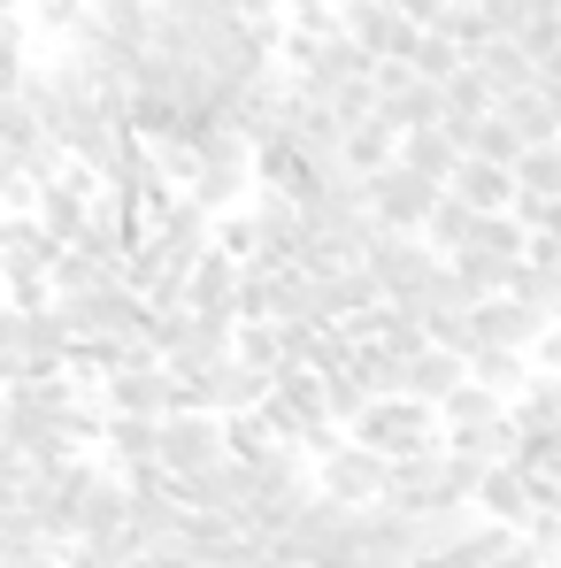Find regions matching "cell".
<instances>
[{
	"instance_id": "1",
	"label": "cell",
	"mask_w": 561,
	"mask_h": 568,
	"mask_svg": "<svg viewBox=\"0 0 561 568\" xmlns=\"http://www.w3.org/2000/svg\"><path fill=\"white\" fill-rule=\"evenodd\" d=\"M347 438H362L384 462H408V454H431V446H439V415H431L423 399H408V392H384V399H370V407L347 423Z\"/></svg>"
},
{
	"instance_id": "2",
	"label": "cell",
	"mask_w": 561,
	"mask_h": 568,
	"mask_svg": "<svg viewBox=\"0 0 561 568\" xmlns=\"http://www.w3.org/2000/svg\"><path fill=\"white\" fill-rule=\"evenodd\" d=\"M208 462H223V415H208V407H170V415L154 423V469L192 476V469H208Z\"/></svg>"
},
{
	"instance_id": "3",
	"label": "cell",
	"mask_w": 561,
	"mask_h": 568,
	"mask_svg": "<svg viewBox=\"0 0 561 568\" xmlns=\"http://www.w3.org/2000/svg\"><path fill=\"white\" fill-rule=\"evenodd\" d=\"M315 469L308 484L323 491V499H347V507H370L377 491H384V454H370L362 438H331L323 454H308Z\"/></svg>"
},
{
	"instance_id": "4",
	"label": "cell",
	"mask_w": 561,
	"mask_h": 568,
	"mask_svg": "<svg viewBox=\"0 0 561 568\" xmlns=\"http://www.w3.org/2000/svg\"><path fill=\"white\" fill-rule=\"evenodd\" d=\"M362 270L377 277V300H415V284L439 270V254H431L415 231H384V223H377L370 246H362Z\"/></svg>"
},
{
	"instance_id": "5",
	"label": "cell",
	"mask_w": 561,
	"mask_h": 568,
	"mask_svg": "<svg viewBox=\"0 0 561 568\" xmlns=\"http://www.w3.org/2000/svg\"><path fill=\"white\" fill-rule=\"evenodd\" d=\"M431 200H439V185H431V178H415L408 162H384V170L362 178V207H370L384 231H423Z\"/></svg>"
},
{
	"instance_id": "6",
	"label": "cell",
	"mask_w": 561,
	"mask_h": 568,
	"mask_svg": "<svg viewBox=\"0 0 561 568\" xmlns=\"http://www.w3.org/2000/svg\"><path fill=\"white\" fill-rule=\"evenodd\" d=\"M339 31H347V39H354L370 62H408L423 23H408L392 0H339Z\"/></svg>"
},
{
	"instance_id": "7",
	"label": "cell",
	"mask_w": 561,
	"mask_h": 568,
	"mask_svg": "<svg viewBox=\"0 0 561 568\" xmlns=\"http://www.w3.org/2000/svg\"><path fill=\"white\" fill-rule=\"evenodd\" d=\"M300 207L284 200V192H254V207H247V262L254 270H292V246H300Z\"/></svg>"
},
{
	"instance_id": "8",
	"label": "cell",
	"mask_w": 561,
	"mask_h": 568,
	"mask_svg": "<svg viewBox=\"0 0 561 568\" xmlns=\"http://www.w3.org/2000/svg\"><path fill=\"white\" fill-rule=\"evenodd\" d=\"M100 399H108V415H170L178 377L162 362H116V369H100Z\"/></svg>"
},
{
	"instance_id": "9",
	"label": "cell",
	"mask_w": 561,
	"mask_h": 568,
	"mask_svg": "<svg viewBox=\"0 0 561 568\" xmlns=\"http://www.w3.org/2000/svg\"><path fill=\"white\" fill-rule=\"evenodd\" d=\"M70 369V331L62 315L39 300V307H16V377H62Z\"/></svg>"
},
{
	"instance_id": "10",
	"label": "cell",
	"mask_w": 561,
	"mask_h": 568,
	"mask_svg": "<svg viewBox=\"0 0 561 568\" xmlns=\"http://www.w3.org/2000/svg\"><path fill=\"white\" fill-rule=\"evenodd\" d=\"M469 323H477V338L484 346H515V354H531V338L554 323V315H539L531 300H515V292H492V300H477L469 307Z\"/></svg>"
},
{
	"instance_id": "11",
	"label": "cell",
	"mask_w": 561,
	"mask_h": 568,
	"mask_svg": "<svg viewBox=\"0 0 561 568\" xmlns=\"http://www.w3.org/2000/svg\"><path fill=\"white\" fill-rule=\"evenodd\" d=\"M231 323H239V315H186V338H178V346L162 354V369H170L178 384L208 377V369H216V362L231 354Z\"/></svg>"
},
{
	"instance_id": "12",
	"label": "cell",
	"mask_w": 561,
	"mask_h": 568,
	"mask_svg": "<svg viewBox=\"0 0 561 568\" xmlns=\"http://www.w3.org/2000/svg\"><path fill=\"white\" fill-rule=\"evenodd\" d=\"M231 292H239V262L223 246H200L186 284H178V300H186L192 315H231Z\"/></svg>"
},
{
	"instance_id": "13",
	"label": "cell",
	"mask_w": 561,
	"mask_h": 568,
	"mask_svg": "<svg viewBox=\"0 0 561 568\" xmlns=\"http://www.w3.org/2000/svg\"><path fill=\"white\" fill-rule=\"evenodd\" d=\"M469 507H477L484 523H508V530H523V515H531L539 499H531V476L515 469V462H492V469L477 476V499H469Z\"/></svg>"
},
{
	"instance_id": "14",
	"label": "cell",
	"mask_w": 561,
	"mask_h": 568,
	"mask_svg": "<svg viewBox=\"0 0 561 568\" xmlns=\"http://www.w3.org/2000/svg\"><path fill=\"white\" fill-rule=\"evenodd\" d=\"M392 162H408L415 178H431V185H447V170L462 162V146H454V131L447 123H415V131H400L392 139Z\"/></svg>"
},
{
	"instance_id": "15",
	"label": "cell",
	"mask_w": 561,
	"mask_h": 568,
	"mask_svg": "<svg viewBox=\"0 0 561 568\" xmlns=\"http://www.w3.org/2000/svg\"><path fill=\"white\" fill-rule=\"evenodd\" d=\"M447 192H462L477 215H492V207H508L515 200V178H508V162H484V154H462L454 170H447Z\"/></svg>"
},
{
	"instance_id": "16",
	"label": "cell",
	"mask_w": 561,
	"mask_h": 568,
	"mask_svg": "<svg viewBox=\"0 0 561 568\" xmlns=\"http://www.w3.org/2000/svg\"><path fill=\"white\" fill-rule=\"evenodd\" d=\"M154 423H162V415H100V446H108L116 476L154 469Z\"/></svg>"
},
{
	"instance_id": "17",
	"label": "cell",
	"mask_w": 561,
	"mask_h": 568,
	"mask_svg": "<svg viewBox=\"0 0 561 568\" xmlns=\"http://www.w3.org/2000/svg\"><path fill=\"white\" fill-rule=\"evenodd\" d=\"M469 62H477V78L492 85V100H500V93H523V85H531V54H523L508 31L477 39V47H469Z\"/></svg>"
},
{
	"instance_id": "18",
	"label": "cell",
	"mask_w": 561,
	"mask_h": 568,
	"mask_svg": "<svg viewBox=\"0 0 561 568\" xmlns=\"http://www.w3.org/2000/svg\"><path fill=\"white\" fill-rule=\"evenodd\" d=\"M392 139H400V131H392V123L370 108V115L339 123V162H347L354 178H370V170H384V162H392Z\"/></svg>"
},
{
	"instance_id": "19",
	"label": "cell",
	"mask_w": 561,
	"mask_h": 568,
	"mask_svg": "<svg viewBox=\"0 0 561 568\" xmlns=\"http://www.w3.org/2000/svg\"><path fill=\"white\" fill-rule=\"evenodd\" d=\"M93 39L139 54V47L154 39V0H93Z\"/></svg>"
},
{
	"instance_id": "20",
	"label": "cell",
	"mask_w": 561,
	"mask_h": 568,
	"mask_svg": "<svg viewBox=\"0 0 561 568\" xmlns=\"http://www.w3.org/2000/svg\"><path fill=\"white\" fill-rule=\"evenodd\" d=\"M415 239H423V246H431V254L447 262L454 246H469V239H477V207H469L462 192L439 185V200H431V215H423V231H415Z\"/></svg>"
},
{
	"instance_id": "21",
	"label": "cell",
	"mask_w": 561,
	"mask_h": 568,
	"mask_svg": "<svg viewBox=\"0 0 561 568\" xmlns=\"http://www.w3.org/2000/svg\"><path fill=\"white\" fill-rule=\"evenodd\" d=\"M515 262H523V254H500V246H477V239L447 254V270L469 284V300H492V292H508V270H515Z\"/></svg>"
},
{
	"instance_id": "22",
	"label": "cell",
	"mask_w": 561,
	"mask_h": 568,
	"mask_svg": "<svg viewBox=\"0 0 561 568\" xmlns=\"http://www.w3.org/2000/svg\"><path fill=\"white\" fill-rule=\"evenodd\" d=\"M492 115L523 139V146H547V139H561L554 131V115H547V100H539V85H523V93H500L492 100Z\"/></svg>"
},
{
	"instance_id": "23",
	"label": "cell",
	"mask_w": 561,
	"mask_h": 568,
	"mask_svg": "<svg viewBox=\"0 0 561 568\" xmlns=\"http://www.w3.org/2000/svg\"><path fill=\"white\" fill-rule=\"evenodd\" d=\"M439 108H447V123H469V115H484V108H492V85L477 78V62H469V54L439 78Z\"/></svg>"
},
{
	"instance_id": "24",
	"label": "cell",
	"mask_w": 561,
	"mask_h": 568,
	"mask_svg": "<svg viewBox=\"0 0 561 568\" xmlns=\"http://www.w3.org/2000/svg\"><path fill=\"white\" fill-rule=\"evenodd\" d=\"M23 23L47 39H86L93 31V0H23Z\"/></svg>"
},
{
	"instance_id": "25",
	"label": "cell",
	"mask_w": 561,
	"mask_h": 568,
	"mask_svg": "<svg viewBox=\"0 0 561 568\" xmlns=\"http://www.w3.org/2000/svg\"><path fill=\"white\" fill-rule=\"evenodd\" d=\"M462 369H469V377H477V384H492V392L508 399L515 384L531 377V354H515V346H477V354H469Z\"/></svg>"
},
{
	"instance_id": "26",
	"label": "cell",
	"mask_w": 561,
	"mask_h": 568,
	"mask_svg": "<svg viewBox=\"0 0 561 568\" xmlns=\"http://www.w3.org/2000/svg\"><path fill=\"white\" fill-rule=\"evenodd\" d=\"M270 446H284L278 430L262 423V407H239V415H223V454L231 462H262Z\"/></svg>"
},
{
	"instance_id": "27",
	"label": "cell",
	"mask_w": 561,
	"mask_h": 568,
	"mask_svg": "<svg viewBox=\"0 0 561 568\" xmlns=\"http://www.w3.org/2000/svg\"><path fill=\"white\" fill-rule=\"evenodd\" d=\"M508 178H515V192H561V139L523 146V154L508 162Z\"/></svg>"
},
{
	"instance_id": "28",
	"label": "cell",
	"mask_w": 561,
	"mask_h": 568,
	"mask_svg": "<svg viewBox=\"0 0 561 568\" xmlns=\"http://www.w3.org/2000/svg\"><path fill=\"white\" fill-rule=\"evenodd\" d=\"M508 39H515V47H523L531 62H547V54H561V0H539V8H531V16H523V23H515Z\"/></svg>"
},
{
	"instance_id": "29",
	"label": "cell",
	"mask_w": 561,
	"mask_h": 568,
	"mask_svg": "<svg viewBox=\"0 0 561 568\" xmlns=\"http://www.w3.org/2000/svg\"><path fill=\"white\" fill-rule=\"evenodd\" d=\"M362 407H370V384L354 377V369H347V362H339V369H323V415H331V423H339V430H347V423H354V415H362Z\"/></svg>"
},
{
	"instance_id": "30",
	"label": "cell",
	"mask_w": 561,
	"mask_h": 568,
	"mask_svg": "<svg viewBox=\"0 0 561 568\" xmlns=\"http://www.w3.org/2000/svg\"><path fill=\"white\" fill-rule=\"evenodd\" d=\"M23 62H31V23H23L16 8H0V93H16Z\"/></svg>"
},
{
	"instance_id": "31",
	"label": "cell",
	"mask_w": 561,
	"mask_h": 568,
	"mask_svg": "<svg viewBox=\"0 0 561 568\" xmlns=\"http://www.w3.org/2000/svg\"><path fill=\"white\" fill-rule=\"evenodd\" d=\"M508 215H515L531 239H554V231H561V192H515Z\"/></svg>"
},
{
	"instance_id": "32",
	"label": "cell",
	"mask_w": 561,
	"mask_h": 568,
	"mask_svg": "<svg viewBox=\"0 0 561 568\" xmlns=\"http://www.w3.org/2000/svg\"><path fill=\"white\" fill-rule=\"evenodd\" d=\"M531 85H539V100H547V115H554V131H561V54L531 62Z\"/></svg>"
},
{
	"instance_id": "33",
	"label": "cell",
	"mask_w": 561,
	"mask_h": 568,
	"mask_svg": "<svg viewBox=\"0 0 561 568\" xmlns=\"http://www.w3.org/2000/svg\"><path fill=\"white\" fill-rule=\"evenodd\" d=\"M539 0H477V16H484V31H515L523 16H531Z\"/></svg>"
},
{
	"instance_id": "34",
	"label": "cell",
	"mask_w": 561,
	"mask_h": 568,
	"mask_svg": "<svg viewBox=\"0 0 561 568\" xmlns=\"http://www.w3.org/2000/svg\"><path fill=\"white\" fill-rule=\"evenodd\" d=\"M515 392H523V399H539V407H547V415L561 423V377H554V369H531V377L515 384Z\"/></svg>"
},
{
	"instance_id": "35",
	"label": "cell",
	"mask_w": 561,
	"mask_h": 568,
	"mask_svg": "<svg viewBox=\"0 0 561 568\" xmlns=\"http://www.w3.org/2000/svg\"><path fill=\"white\" fill-rule=\"evenodd\" d=\"M531 362H539V369H554V377H561V315L547 323V331H539V338H531Z\"/></svg>"
},
{
	"instance_id": "36",
	"label": "cell",
	"mask_w": 561,
	"mask_h": 568,
	"mask_svg": "<svg viewBox=\"0 0 561 568\" xmlns=\"http://www.w3.org/2000/svg\"><path fill=\"white\" fill-rule=\"evenodd\" d=\"M16 484H23V462L0 446V507H16Z\"/></svg>"
},
{
	"instance_id": "37",
	"label": "cell",
	"mask_w": 561,
	"mask_h": 568,
	"mask_svg": "<svg viewBox=\"0 0 561 568\" xmlns=\"http://www.w3.org/2000/svg\"><path fill=\"white\" fill-rule=\"evenodd\" d=\"M492 568H547V561H539V554H531V546L515 538V546H508V554H500V561H492Z\"/></svg>"
}]
</instances>
